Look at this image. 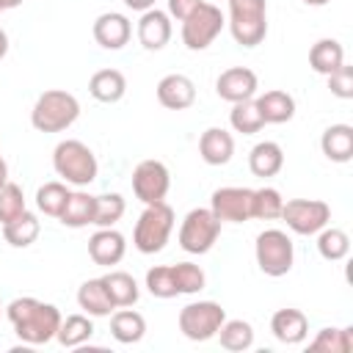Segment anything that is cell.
Here are the masks:
<instances>
[{"label": "cell", "instance_id": "23", "mask_svg": "<svg viewBox=\"0 0 353 353\" xmlns=\"http://www.w3.org/2000/svg\"><path fill=\"white\" fill-rule=\"evenodd\" d=\"M143 334H146V320H143V314H138V312L130 309V306H121L119 312H113V317H110V336H113L116 342H121V345H135V342L143 339Z\"/></svg>", "mask_w": 353, "mask_h": 353}, {"label": "cell", "instance_id": "1", "mask_svg": "<svg viewBox=\"0 0 353 353\" xmlns=\"http://www.w3.org/2000/svg\"><path fill=\"white\" fill-rule=\"evenodd\" d=\"M6 317L25 345H47L50 339H55L63 320L58 306L36 298H14L6 306Z\"/></svg>", "mask_w": 353, "mask_h": 353}, {"label": "cell", "instance_id": "26", "mask_svg": "<svg viewBox=\"0 0 353 353\" xmlns=\"http://www.w3.org/2000/svg\"><path fill=\"white\" fill-rule=\"evenodd\" d=\"M345 63V50L336 39H320L312 44L309 50V66L317 72V74H331L334 69H339Z\"/></svg>", "mask_w": 353, "mask_h": 353}, {"label": "cell", "instance_id": "42", "mask_svg": "<svg viewBox=\"0 0 353 353\" xmlns=\"http://www.w3.org/2000/svg\"><path fill=\"white\" fill-rule=\"evenodd\" d=\"M204 0H168V17H174V19H185L188 14H193L199 6H201Z\"/></svg>", "mask_w": 353, "mask_h": 353}, {"label": "cell", "instance_id": "7", "mask_svg": "<svg viewBox=\"0 0 353 353\" xmlns=\"http://www.w3.org/2000/svg\"><path fill=\"white\" fill-rule=\"evenodd\" d=\"M226 320V309L215 301H193L188 306L179 309V331L190 339V342H207L218 334L221 323Z\"/></svg>", "mask_w": 353, "mask_h": 353}, {"label": "cell", "instance_id": "43", "mask_svg": "<svg viewBox=\"0 0 353 353\" xmlns=\"http://www.w3.org/2000/svg\"><path fill=\"white\" fill-rule=\"evenodd\" d=\"M124 6L127 8H132V11H149V8H154V0H124Z\"/></svg>", "mask_w": 353, "mask_h": 353}, {"label": "cell", "instance_id": "31", "mask_svg": "<svg viewBox=\"0 0 353 353\" xmlns=\"http://www.w3.org/2000/svg\"><path fill=\"white\" fill-rule=\"evenodd\" d=\"M215 336L221 339V347H226L232 353H243L254 345V328L245 320H223Z\"/></svg>", "mask_w": 353, "mask_h": 353}, {"label": "cell", "instance_id": "46", "mask_svg": "<svg viewBox=\"0 0 353 353\" xmlns=\"http://www.w3.org/2000/svg\"><path fill=\"white\" fill-rule=\"evenodd\" d=\"M17 6H22V0H0V8H3V11H8V8H17Z\"/></svg>", "mask_w": 353, "mask_h": 353}, {"label": "cell", "instance_id": "34", "mask_svg": "<svg viewBox=\"0 0 353 353\" xmlns=\"http://www.w3.org/2000/svg\"><path fill=\"white\" fill-rule=\"evenodd\" d=\"M281 207H284V199L276 188L265 185V188H256L251 193V218H259V221H276L281 218Z\"/></svg>", "mask_w": 353, "mask_h": 353}, {"label": "cell", "instance_id": "12", "mask_svg": "<svg viewBox=\"0 0 353 353\" xmlns=\"http://www.w3.org/2000/svg\"><path fill=\"white\" fill-rule=\"evenodd\" d=\"M251 188H218L210 199V210L221 223H243L251 221Z\"/></svg>", "mask_w": 353, "mask_h": 353}, {"label": "cell", "instance_id": "16", "mask_svg": "<svg viewBox=\"0 0 353 353\" xmlns=\"http://www.w3.org/2000/svg\"><path fill=\"white\" fill-rule=\"evenodd\" d=\"M171 39V17L168 11L149 8L138 19V41L143 50H163Z\"/></svg>", "mask_w": 353, "mask_h": 353}, {"label": "cell", "instance_id": "22", "mask_svg": "<svg viewBox=\"0 0 353 353\" xmlns=\"http://www.w3.org/2000/svg\"><path fill=\"white\" fill-rule=\"evenodd\" d=\"M77 303H80V309H83L85 314H91V317H110V314L116 312V306H113V301H110V295H108L102 279H88V281H83L80 290H77Z\"/></svg>", "mask_w": 353, "mask_h": 353}, {"label": "cell", "instance_id": "30", "mask_svg": "<svg viewBox=\"0 0 353 353\" xmlns=\"http://www.w3.org/2000/svg\"><path fill=\"white\" fill-rule=\"evenodd\" d=\"M94 336V323L91 314H69L66 320H61V328L55 334V339L63 347H80Z\"/></svg>", "mask_w": 353, "mask_h": 353}, {"label": "cell", "instance_id": "24", "mask_svg": "<svg viewBox=\"0 0 353 353\" xmlns=\"http://www.w3.org/2000/svg\"><path fill=\"white\" fill-rule=\"evenodd\" d=\"M124 91H127V80L119 69H99L88 80V94L97 102H105V105L119 102L124 97Z\"/></svg>", "mask_w": 353, "mask_h": 353}, {"label": "cell", "instance_id": "4", "mask_svg": "<svg viewBox=\"0 0 353 353\" xmlns=\"http://www.w3.org/2000/svg\"><path fill=\"white\" fill-rule=\"evenodd\" d=\"M174 232V210L165 201L146 204V210L138 215L132 229V245L141 254H157L165 248L168 237Z\"/></svg>", "mask_w": 353, "mask_h": 353}, {"label": "cell", "instance_id": "11", "mask_svg": "<svg viewBox=\"0 0 353 353\" xmlns=\"http://www.w3.org/2000/svg\"><path fill=\"white\" fill-rule=\"evenodd\" d=\"M168 188H171V174H168L165 163H160V160H141L132 168V193L143 204L165 201Z\"/></svg>", "mask_w": 353, "mask_h": 353}, {"label": "cell", "instance_id": "27", "mask_svg": "<svg viewBox=\"0 0 353 353\" xmlns=\"http://www.w3.org/2000/svg\"><path fill=\"white\" fill-rule=\"evenodd\" d=\"M102 284H105V290H108V295H110V301H113L116 309L132 306V303H138V298H141L138 281H135L130 273H124V270H110V273H105V276H102Z\"/></svg>", "mask_w": 353, "mask_h": 353}, {"label": "cell", "instance_id": "8", "mask_svg": "<svg viewBox=\"0 0 353 353\" xmlns=\"http://www.w3.org/2000/svg\"><path fill=\"white\" fill-rule=\"evenodd\" d=\"M221 234V221L210 207H196L185 215L179 226V248L188 254H207Z\"/></svg>", "mask_w": 353, "mask_h": 353}, {"label": "cell", "instance_id": "6", "mask_svg": "<svg viewBox=\"0 0 353 353\" xmlns=\"http://www.w3.org/2000/svg\"><path fill=\"white\" fill-rule=\"evenodd\" d=\"M254 254H256V265L265 276H287L292 270V262H295V248H292V240L287 232L281 229H265L256 234V243H254Z\"/></svg>", "mask_w": 353, "mask_h": 353}, {"label": "cell", "instance_id": "33", "mask_svg": "<svg viewBox=\"0 0 353 353\" xmlns=\"http://www.w3.org/2000/svg\"><path fill=\"white\" fill-rule=\"evenodd\" d=\"M314 353H350L353 350V328H320L309 342Z\"/></svg>", "mask_w": 353, "mask_h": 353}, {"label": "cell", "instance_id": "15", "mask_svg": "<svg viewBox=\"0 0 353 353\" xmlns=\"http://www.w3.org/2000/svg\"><path fill=\"white\" fill-rule=\"evenodd\" d=\"M124 251H127V240L121 232H116L113 226L108 229H97L88 240V256L97 262V265H119L124 259Z\"/></svg>", "mask_w": 353, "mask_h": 353}, {"label": "cell", "instance_id": "47", "mask_svg": "<svg viewBox=\"0 0 353 353\" xmlns=\"http://www.w3.org/2000/svg\"><path fill=\"white\" fill-rule=\"evenodd\" d=\"M303 3H306V6H314V8H317V6H328L331 0H303Z\"/></svg>", "mask_w": 353, "mask_h": 353}, {"label": "cell", "instance_id": "18", "mask_svg": "<svg viewBox=\"0 0 353 353\" xmlns=\"http://www.w3.org/2000/svg\"><path fill=\"white\" fill-rule=\"evenodd\" d=\"M199 154L207 165H226L234 154V138L223 127H207L199 138Z\"/></svg>", "mask_w": 353, "mask_h": 353}, {"label": "cell", "instance_id": "13", "mask_svg": "<svg viewBox=\"0 0 353 353\" xmlns=\"http://www.w3.org/2000/svg\"><path fill=\"white\" fill-rule=\"evenodd\" d=\"M259 88V80L256 74L248 69V66H232V69H223L215 80V91L221 99L226 102H243V99H254Z\"/></svg>", "mask_w": 353, "mask_h": 353}, {"label": "cell", "instance_id": "41", "mask_svg": "<svg viewBox=\"0 0 353 353\" xmlns=\"http://www.w3.org/2000/svg\"><path fill=\"white\" fill-rule=\"evenodd\" d=\"M328 88L339 99H353V66L342 63L339 69H334L328 74Z\"/></svg>", "mask_w": 353, "mask_h": 353}, {"label": "cell", "instance_id": "19", "mask_svg": "<svg viewBox=\"0 0 353 353\" xmlns=\"http://www.w3.org/2000/svg\"><path fill=\"white\" fill-rule=\"evenodd\" d=\"M270 331L284 345H301L309 334V320L301 309H279L270 317Z\"/></svg>", "mask_w": 353, "mask_h": 353}, {"label": "cell", "instance_id": "10", "mask_svg": "<svg viewBox=\"0 0 353 353\" xmlns=\"http://www.w3.org/2000/svg\"><path fill=\"white\" fill-rule=\"evenodd\" d=\"M281 218L295 234H317L331 221V207L320 199H290L281 207Z\"/></svg>", "mask_w": 353, "mask_h": 353}, {"label": "cell", "instance_id": "20", "mask_svg": "<svg viewBox=\"0 0 353 353\" xmlns=\"http://www.w3.org/2000/svg\"><path fill=\"white\" fill-rule=\"evenodd\" d=\"M320 149L331 163H350L353 160V127L350 124H331L320 138Z\"/></svg>", "mask_w": 353, "mask_h": 353}, {"label": "cell", "instance_id": "37", "mask_svg": "<svg viewBox=\"0 0 353 353\" xmlns=\"http://www.w3.org/2000/svg\"><path fill=\"white\" fill-rule=\"evenodd\" d=\"M69 193H72V190L66 188V182H44V185L36 190V207H39L44 215L58 218V215L63 212V207H66Z\"/></svg>", "mask_w": 353, "mask_h": 353}, {"label": "cell", "instance_id": "21", "mask_svg": "<svg viewBox=\"0 0 353 353\" xmlns=\"http://www.w3.org/2000/svg\"><path fill=\"white\" fill-rule=\"evenodd\" d=\"M256 108H259L265 124H284L295 116V99H292V94H287L281 88H270L262 97H256Z\"/></svg>", "mask_w": 353, "mask_h": 353}, {"label": "cell", "instance_id": "49", "mask_svg": "<svg viewBox=\"0 0 353 353\" xmlns=\"http://www.w3.org/2000/svg\"><path fill=\"white\" fill-rule=\"evenodd\" d=\"M0 11H3V8H0Z\"/></svg>", "mask_w": 353, "mask_h": 353}, {"label": "cell", "instance_id": "9", "mask_svg": "<svg viewBox=\"0 0 353 353\" xmlns=\"http://www.w3.org/2000/svg\"><path fill=\"white\" fill-rule=\"evenodd\" d=\"M223 25H226V19H223L221 8L204 0L193 14H188L182 19V44L188 50H193V52L207 50L218 39V33L223 30Z\"/></svg>", "mask_w": 353, "mask_h": 353}, {"label": "cell", "instance_id": "29", "mask_svg": "<svg viewBox=\"0 0 353 353\" xmlns=\"http://www.w3.org/2000/svg\"><path fill=\"white\" fill-rule=\"evenodd\" d=\"M39 232H41V223H39V218H36L33 212H28V210H25L22 215H17L14 221L3 223V237H6V243L14 245V248H28L30 243H36Z\"/></svg>", "mask_w": 353, "mask_h": 353}, {"label": "cell", "instance_id": "38", "mask_svg": "<svg viewBox=\"0 0 353 353\" xmlns=\"http://www.w3.org/2000/svg\"><path fill=\"white\" fill-rule=\"evenodd\" d=\"M171 270H174V281H176V292L179 295H193V292L204 290L207 276H204V270L199 265H193V262H176V265H171Z\"/></svg>", "mask_w": 353, "mask_h": 353}, {"label": "cell", "instance_id": "48", "mask_svg": "<svg viewBox=\"0 0 353 353\" xmlns=\"http://www.w3.org/2000/svg\"><path fill=\"white\" fill-rule=\"evenodd\" d=\"M0 312H3V301H0Z\"/></svg>", "mask_w": 353, "mask_h": 353}, {"label": "cell", "instance_id": "44", "mask_svg": "<svg viewBox=\"0 0 353 353\" xmlns=\"http://www.w3.org/2000/svg\"><path fill=\"white\" fill-rule=\"evenodd\" d=\"M6 52H8V33L0 28V58H6Z\"/></svg>", "mask_w": 353, "mask_h": 353}, {"label": "cell", "instance_id": "39", "mask_svg": "<svg viewBox=\"0 0 353 353\" xmlns=\"http://www.w3.org/2000/svg\"><path fill=\"white\" fill-rule=\"evenodd\" d=\"M146 290L154 298H174V295H179L171 265H154V268H149L146 270Z\"/></svg>", "mask_w": 353, "mask_h": 353}, {"label": "cell", "instance_id": "25", "mask_svg": "<svg viewBox=\"0 0 353 353\" xmlns=\"http://www.w3.org/2000/svg\"><path fill=\"white\" fill-rule=\"evenodd\" d=\"M284 165V152L276 141H259L248 154V168L254 176H276Z\"/></svg>", "mask_w": 353, "mask_h": 353}, {"label": "cell", "instance_id": "14", "mask_svg": "<svg viewBox=\"0 0 353 353\" xmlns=\"http://www.w3.org/2000/svg\"><path fill=\"white\" fill-rule=\"evenodd\" d=\"M132 36V25L119 11H105L94 19V39L105 50H121Z\"/></svg>", "mask_w": 353, "mask_h": 353}, {"label": "cell", "instance_id": "3", "mask_svg": "<svg viewBox=\"0 0 353 353\" xmlns=\"http://www.w3.org/2000/svg\"><path fill=\"white\" fill-rule=\"evenodd\" d=\"M52 168H55V174L66 185H74V188L91 185L97 179V171H99L94 152L83 141H77V138H66V141H61L55 146V152H52Z\"/></svg>", "mask_w": 353, "mask_h": 353}, {"label": "cell", "instance_id": "32", "mask_svg": "<svg viewBox=\"0 0 353 353\" xmlns=\"http://www.w3.org/2000/svg\"><path fill=\"white\" fill-rule=\"evenodd\" d=\"M229 124L234 132H243V135H254L265 127V119L256 108V99H243V102H234L232 110H229Z\"/></svg>", "mask_w": 353, "mask_h": 353}, {"label": "cell", "instance_id": "35", "mask_svg": "<svg viewBox=\"0 0 353 353\" xmlns=\"http://www.w3.org/2000/svg\"><path fill=\"white\" fill-rule=\"evenodd\" d=\"M127 204H124V196L121 193H102V196H94V226L99 229H108V226H116L124 215Z\"/></svg>", "mask_w": 353, "mask_h": 353}, {"label": "cell", "instance_id": "17", "mask_svg": "<svg viewBox=\"0 0 353 353\" xmlns=\"http://www.w3.org/2000/svg\"><path fill=\"white\" fill-rule=\"evenodd\" d=\"M157 102L168 110H185L196 102V85L188 74H165L157 83Z\"/></svg>", "mask_w": 353, "mask_h": 353}, {"label": "cell", "instance_id": "45", "mask_svg": "<svg viewBox=\"0 0 353 353\" xmlns=\"http://www.w3.org/2000/svg\"><path fill=\"white\" fill-rule=\"evenodd\" d=\"M6 182H8V163L0 157V188H3Z\"/></svg>", "mask_w": 353, "mask_h": 353}, {"label": "cell", "instance_id": "2", "mask_svg": "<svg viewBox=\"0 0 353 353\" xmlns=\"http://www.w3.org/2000/svg\"><path fill=\"white\" fill-rule=\"evenodd\" d=\"M77 116H80L77 97L63 88H50L36 99L30 110V124L39 132H63L77 121Z\"/></svg>", "mask_w": 353, "mask_h": 353}, {"label": "cell", "instance_id": "28", "mask_svg": "<svg viewBox=\"0 0 353 353\" xmlns=\"http://www.w3.org/2000/svg\"><path fill=\"white\" fill-rule=\"evenodd\" d=\"M58 221L69 229H83V226L94 223V196H88L83 190H72Z\"/></svg>", "mask_w": 353, "mask_h": 353}, {"label": "cell", "instance_id": "36", "mask_svg": "<svg viewBox=\"0 0 353 353\" xmlns=\"http://www.w3.org/2000/svg\"><path fill=\"white\" fill-rule=\"evenodd\" d=\"M317 251H320V256L328 259V262L345 259V256L350 254V237H347V232L334 229V226H331V229L323 226V229L317 232Z\"/></svg>", "mask_w": 353, "mask_h": 353}, {"label": "cell", "instance_id": "5", "mask_svg": "<svg viewBox=\"0 0 353 353\" xmlns=\"http://www.w3.org/2000/svg\"><path fill=\"white\" fill-rule=\"evenodd\" d=\"M229 30L240 47H256L268 36L265 0H229Z\"/></svg>", "mask_w": 353, "mask_h": 353}, {"label": "cell", "instance_id": "40", "mask_svg": "<svg viewBox=\"0 0 353 353\" xmlns=\"http://www.w3.org/2000/svg\"><path fill=\"white\" fill-rule=\"evenodd\" d=\"M28 210V204H25V193H22V188L17 185V182H6L3 188H0V223H8V221H14L17 215H22Z\"/></svg>", "mask_w": 353, "mask_h": 353}]
</instances>
